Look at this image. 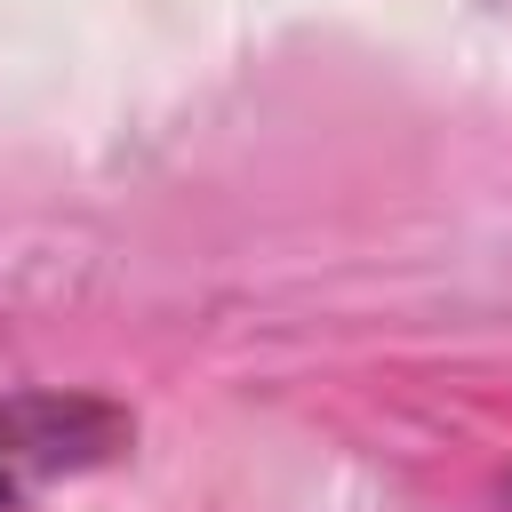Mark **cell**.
<instances>
[{
  "label": "cell",
  "instance_id": "obj_1",
  "mask_svg": "<svg viewBox=\"0 0 512 512\" xmlns=\"http://www.w3.org/2000/svg\"><path fill=\"white\" fill-rule=\"evenodd\" d=\"M136 440V416L104 392H16L0 400V512H24L40 488L112 464Z\"/></svg>",
  "mask_w": 512,
  "mask_h": 512
}]
</instances>
